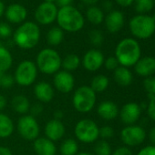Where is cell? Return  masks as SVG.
<instances>
[{"label":"cell","mask_w":155,"mask_h":155,"mask_svg":"<svg viewBox=\"0 0 155 155\" xmlns=\"http://www.w3.org/2000/svg\"><path fill=\"white\" fill-rule=\"evenodd\" d=\"M63 38H64V33H63L62 29L60 28H57V27L49 29V31L48 32V35H47V40L50 46L59 45L62 42Z\"/></svg>","instance_id":"29"},{"label":"cell","mask_w":155,"mask_h":155,"mask_svg":"<svg viewBox=\"0 0 155 155\" xmlns=\"http://www.w3.org/2000/svg\"><path fill=\"white\" fill-rule=\"evenodd\" d=\"M141 49L139 42L132 38L121 39L115 49V58L122 67H132L140 58Z\"/></svg>","instance_id":"1"},{"label":"cell","mask_w":155,"mask_h":155,"mask_svg":"<svg viewBox=\"0 0 155 155\" xmlns=\"http://www.w3.org/2000/svg\"><path fill=\"white\" fill-rule=\"evenodd\" d=\"M109 84H110V81L106 76L97 75L92 79L90 87L92 89V91L95 93L96 92H103L108 89Z\"/></svg>","instance_id":"25"},{"label":"cell","mask_w":155,"mask_h":155,"mask_svg":"<svg viewBox=\"0 0 155 155\" xmlns=\"http://www.w3.org/2000/svg\"><path fill=\"white\" fill-rule=\"evenodd\" d=\"M61 58L59 54L52 48H44L37 56L36 66L46 75L56 74L61 68Z\"/></svg>","instance_id":"5"},{"label":"cell","mask_w":155,"mask_h":155,"mask_svg":"<svg viewBox=\"0 0 155 155\" xmlns=\"http://www.w3.org/2000/svg\"><path fill=\"white\" fill-rule=\"evenodd\" d=\"M13 64L11 53L4 47L0 46V71L7 72Z\"/></svg>","instance_id":"27"},{"label":"cell","mask_w":155,"mask_h":155,"mask_svg":"<svg viewBox=\"0 0 155 155\" xmlns=\"http://www.w3.org/2000/svg\"><path fill=\"white\" fill-rule=\"evenodd\" d=\"M89 38H90V41L91 43L95 46V47H100L102 45L103 41H104V37L101 31L98 30V29H93L90 32L89 34Z\"/></svg>","instance_id":"33"},{"label":"cell","mask_w":155,"mask_h":155,"mask_svg":"<svg viewBox=\"0 0 155 155\" xmlns=\"http://www.w3.org/2000/svg\"><path fill=\"white\" fill-rule=\"evenodd\" d=\"M153 8V0H134V9L138 14H147Z\"/></svg>","instance_id":"31"},{"label":"cell","mask_w":155,"mask_h":155,"mask_svg":"<svg viewBox=\"0 0 155 155\" xmlns=\"http://www.w3.org/2000/svg\"><path fill=\"white\" fill-rule=\"evenodd\" d=\"M43 111V106L40 103H36L34 104L32 107H30V112H31V116L35 117V116H38L39 114H41Z\"/></svg>","instance_id":"41"},{"label":"cell","mask_w":155,"mask_h":155,"mask_svg":"<svg viewBox=\"0 0 155 155\" xmlns=\"http://www.w3.org/2000/svg\"><path fill=\"white\" fill-rule=\"evenodd\" d=\"M73 0H56L57 5L59 6L60 8H64V7H68L70 6V4L72 3Z\"/></svg>","instance_id":"44"},{"label":"cell","mask_w":155,"mask_h":155,"mask_svg":"<svg viewBox=\"0 0 155 155\" xmlns=\"http://www.w3.org/2000/svg\"><path fill=\"white\" fill-rule=\"evenodd\" d=\"M6 106H7V99L3 95L0 94V111L3 110L6 108Z\"/></svg>","instance_id":"47"},{"label":"cell","mask_w":155,"mask_h":155,"mask_svg":"<svg viewBox=\"0 0 155 155\" xmlns=\"http://www.w3.org/2000/svg\"><path fill=\"white\" fill-rule=\"evenodd\" d=\"M149 139H150V141L152 143V145L155 146V126L152 127V128L150 130V132H149Z\"/></svg>","instance_id":"45"},{"label":"cell","mask_w":155,"mask_h":155,"mask_svg":"<svg viewBox=\"0 0 155 155\" xmlns=\"http://www.w3.org/2000/svg\"><path fill=\"white\" fill-rule=\"evenodd\" d=\"M146 138V132L143 128L136 125H128L122 129L120 139L122 142L130 147L141 144Z\"/></svg>","instance_id":"10"},{"label":"cell","mask_w":155,"mask_h":155,"mask_svg":"<svg viewBox=\"0 0 155 155\" xmlns=\"http://www.w3.org/2000/svg\"><path fill=\"white\" fill-rule=\"evenodd\" d=\"M137 155H155V146L149 145L144 148H142Z\"/></svg>","instance_id":"40"},{"label":"cell","mask_w":155,"mask_h":155,"mask_svg":"<svg viewBox=\"0 0 155 155\" xmlns=\"http://www.w3.org/2000/svg\"><path fill=\"white\" fill-rule=\"evenodd\" d=\"M0 155H13V153L8 148L0 146Z\"/></svg>","instance_id":"46"},{"label":"cell","mask_w":155,"mask_h":155,"mask_svg":"<svg viewBox=\"0 0 155 155\" xmlns=\"http://www.w3.org/2000/svg\"><path fill=\"white\" fill-rule=\"evenodd\" d=\"M14 123L9 116L0 113V138H8L14 132Z\"/></svg>","instance_id":"24"},{"label":"cell","mask_w":155,"mask_h":155,"mask_svg":"<svg viewBox=\"0 0 155 155\" xmlns=\"http://www.w3.org/2000/svg\"><path fill=\"white\" fill-rule=\"evenodd\" d=\"M18 131L27 140H35L39 135V125L31 115H25L18 121Z\"/></svg>","instance_id":"9"},{"label":"cell","mask_w":155,"mask_h":155,"mask_svg":"<svg viewBox=\"0 0 155 155\" xmlns=\"http://www.w3.org/2000/svg\"><path fill=\"white\" fill-rule=\"evenodd\" d=\"M76 155H94L91 152H87V151H81V152H78Z\"/></svg>","instance_id":"52"},{"label":"cell","mask_w":155,"mask_h":155,"mask_svg":"<svg viewBox=\"0 0 155 155\" xmlns=\"http://www.w3.org/2000/svg\"><path fill=\"white\" fill-rule=\"evenodd\" d=\"M34 150L38 155H56L55 143L48 138H38L34 140Z\"/></svg>","instance_id":"19"},{"label":"cell","mask_w":155,"mask_h":155,"mask_svg":"<svg viewBox=\"0 0 155 155\" xmlns=\"http://www.w3.org/2000/svg\"><path fill=\"white\" fill-rule=\"evenodd\" d=\"M45 2H48V3H53L54 1H56V0H44Z\"/></svg>","instance_id":"53"},{"label":"cell","mask_w":155,"mask_h":155,"mask_svg":"<svg viewBox=\"0 0 155 155\" xmlns=\"http://www.w3.org/2000/svg\"><path fill=\"white\" fill-rule=\"evenodd\" d=\"M99 134H100V137H101L102 139H109L114 135V130L110 126H103L100 128Z\"/></svg>","instance_id":"39"},{"label":"cell","mask_w":155,"mask_h":155,"mask_svg":"<svg viewBox=\"0 0 155 155\" xmlns=\"http://www.w3.org/2000/svg\"><path fill=\"white\" fill-rule=\"evenodd\" d=\"M100 128L97 123L89 119H84L78 122L75 126L74 132L76 138L84 143L95 142L100 137Z\"/></svg>","instance_id":"7"},{"label":"cell","mask_w":155,"mask_h":155,"mask_svg":"<svg viewBox=\"0 0 155 155\" xmlns=\"http://www.w3.org/2000/svg\"><path fill=\"white\" fill-rule=\"evenodd\" d=\"M54 117H55V120H60L63 118V112L61 110H56L54 113Z\"/></svg>","instance_id":"49"},{"label":"cell","mask_w":155,"mask_h":155,"mask_svg":"<svg viewBox=\"0 0 155 155\" xmlns=\"http://www.w3.org/2000/svg\"><path fill=\"white\" fill-rule=\"evenodd\" d=\"M104 55L98 49H91L86 52L82 59V65L89 71H97L104 64Z\"/></svg>","instance_id":"13"},{"label":"cell","mask_w":155,"mask_h":155,"mask_svg":"<svg viewBox=\"0 0 155 155\" xmlns=\"http://www.w3.org/2000/svg\"><path fill=\"white\" fill-rule=\"evenodd\" d=\"M14 41L18 47L23 49L35 48L40 38V30L34 22H25L15 31Z\"/></svg>","instance_id":"2"},{"label":"cell","mask_w":155,"mask_h":155,"mask_svg":"<svg viewBox=\"0 0 155 155\" xmlns=\"http://www.w3.org/2000/svg\"><path fill=\"white\" fill-rule=\"evenodd\" d=\"M34 94L40 102L47 103L52 101L54 97V90L49 83L41 81L36 84L34 88Z\"/></svg>","instance_id":"21"},{"label":"cell","mask_w":155,"mask_h":155,"mask_svg":"<svg viewBox=\"0 0 155 155\" xmlns=\"http://www.w3.org/2000/svg\"><path fill=\"white\" fill-rule=\"evenodd\" d=\"M81 1H83L85 4H88V5H94L99 1V0H81Z\"/></svg>","instance_id":"50"},{"label":"cell","mask_w":155,"mask_h":155,"mask_svg":"<svg viewBox=\"0 0 155 155\" xmlns=\"http://www.w3.org/2000/svg\"><path fill=\"white\" fill-rule=\"evenodd\" d=\"M103 8L106 11H112V2L110 1V0H106V1H104L103 3Z\"/></svg>","instance_id":"48"},{"label":"cell","mask_w":155,"mask_h":155,"mask_svg":"<svg viewBox=\"0 0 155 155\" xmlns=\"http://www.w3.org/2000/svg\"><path fill=\"white\" fill-rule=\"evenodd\" d=\"M96 101V93L90 86L86 85L78 88L72 98V103L75 110L81 113L90 112L94 108Z\"/></svg>","instance_id":"6"},{"label":"cell","mask_w":155,"mask_h":155,"mask_svg":"<svg viewBox=\"0 0 155 155\" xmlns=\"http://www.w3.org/2000/svg\"><path fill=\"white\" fill-rule=\"evenodd\" d=\"M105 25L109 32H119L124 26V15L119 10L110 11L105 18Z\"/></svg>","instance_id":"17"},{"label":"cell","mask_w":155,"mask_h":155,"mask_svg":"<svg viewBox=\"0 0 155 155\" xmlns=\"http://www.w3.org/2000/svg\"><path fill=\"white\" fill-rule=\"evenodd\" d=\"M94 152L96 155H111L112 153L110 143L105 140L97 141L94 147Z\"/></svg>","instance_id":"32"},{"label":"cell","mask_w":155,"mask_h":155,"mask_svg":"<svg viewBox=\"0 0 155 155\" xmlns=\"http://www.w3.org/2000/svg\"><path fill=\"white\" fill-rule=\"evenodd\" d=\"M81 65V58L76 54H68L61 61V67L66 71H73L76 70Z\"/></svg>","instance_id":"26"},{"label":"cell","mask_w":155,"mask_h":155,"mask_svg":"<svg viewBox=\"0 0 155 155\" xmlns=\"http://www.w3.org/2000/svg\"><path fill=\"white\" fill-rule=\"evenodd\" d=\"M130 33L139 39H147L155 32V18L147 14H138L129 23Z\"/></svg>","instance_id":"4"},{"label":"cell","mask_w":155,"mask_h":155,"mask_svg":"<svg viewBox=\"0 0 155 155\" xmlns=\"http://www.w3.org/2000/svg\"><path fill=\"white\" fill-rule=\"evenodd\" d=\"M5 12V6H4V3L0 1V18L2 17V15L4 14Z\"/></svg>","instance_id":"51"},{"label":"cell","mask_w":155,"mask_h":155,"mask_svg":"<svg viewBox=\"0 0 155 155\" xmlns=\"http://www.w3.org/2000/svg\"><path fill=\"white\" fill-rule=\"evenodd\" d=\"M97 112L101 119L105 120H112L117 118L120 110L115 102L111 101H104L98 106Z\"/></svg>","instance_id":"18"},{"label":"cell","mask_w":155,"mask_h":155,"mask_svg":"<svg viewBox=\"0 0 155 155\" xmlns=\"http://www.w3.org/2000/svg\"><path fill=\"white\" fill-rule=\"evenodd\" d=\"M119 62L115 57H109L104 60V66L108 70H115L119 67Z\"/></svg>","instance_id":"38"},{"label":"cell","mask_w":155,"mask_h":155,"mask_svg":"<svg viewBox=\"0 0 155 155\" xmlns=\"http://www.w3.org/2000/svg\"><path fill=\"white\" fill-rule=\"evenodd\" d=\"M38 76V68L36 63L30 60L20 62L15 71L14 80L20 86L28 87L33 84Z\"/></svg>","instance_id":"8"},{"label":"cell","mask_w":155,"mask_h":155,"mask_svg":"<svg viewBox=\"0 0 155 155\" xmlns=\"http://www.w3.org/2000/svg\"><path fill=\"white\" fill-rule=\"evenodd\" d=\"M57 21L61 29L68 32H77L84 26V18L77 8L68 6L58 10Z\"/></svg>","instance_id":"3"},{"label":"cell","mask_w":155,"mask_h":155,"mask_svg":"<svg viewBox=\"0 0 155 155\" xmlns=\"http://www.w3.org/2000/svg\"><path fill=\"white\" fill-rule=\"evenodd\" d=\"M141 109L140 105L136 102H128L120 110L119 114L120 117V120L123 123L131 125L135 123L139 118L140 117Z\"/></svg>","instance_id":"14"},{"label":"cell","mask_w":155,"mask_h":155,"mask_svg":"<svg viewBox=\"0 0 155 155\" xmlns=\"http://www.w3.org/2000/svg\"><path fill=\"white\" fill-rule=\"evenodd\" d=\"M115 1L122 8H128L134 3V0H115Z\"/></svg>","instance_id":"43"},{"label":"cell","mask_w":155,"mask_h":155,"mask_svg":"<svg viewBox=\"0 0 155 155\" xmlns=\"http://www.w3.org/2000/svg\"><path fill=\"white\" fill-rule=\"evenodd\" d=\"M150 101L147 106V113L148 116L155 121V96L149 97Z\"/></svg>","instance_id":"36"},{"label":"cell","mask_w":155,"mask_h":155,"mask_svg":"<svg viewBox=\"0 0 155 155\" xmlns=\"http://www.w3.org/2000/svg\"><path fill=\"white\" fill-rule=\"evenodd\" d=\"M5 13L7 19L14 24L21 23L27 18V9L20 4H11Z\"/></svg>","instance_id":"20"},{"label":"cell","mask_w":155,"mask_h":155,"mask_svg":"<svg viewBox=\"0 0 155 155\" xmlns=\"http://www.w3.org/2000/svg\"><path fill=\"white\" fill-rule=\"evenodd\" d=\"M153 3H154V6H155V0H153Z\"/></svg>","instance_id":"54"},{"label":"cell","mask_w":155,"mask_h":155,"mask_svg":"<svg viewBox=\"0 0 155 155\" xmlns=\"http://www.w3.org/2000/svg\"><path fill=\"white\" fill-rule=\"evenodd\" d=\"M134 70L140 77H151L155 73V58L150 56L140 58L134 65Z\"/></svg>","instance_id":"15"},{"label":"cell","mask_w":155,"mask_h":155,"mask_svg":"<svg viewBox=\"0 0 155 155\" xmlns=\"http://www.w3.org/2000/svg\"><path fill=\"white\" fill-rule=\"evenodd\" d=\"M111 155H133L132 151L128 147H120L114 150Z\"/></svg>","instance_id":"42"},{"label":"cell","mask_w":155,"mask_h":155,"mask_svg":"<svg viewBox=\"0 0 155 155\" xmlns=\"http://www.w3.org/2000/svg\"><path fill=\"white\" fill-rule=\"evenodd\" d=\"M86 16H87L88 20L93 25H99L104 19V14L102 10L99 8L98 7H94V6L91 7L87 10Z\"/></svg>","instance_id":"28"},{"label":"cell","mask_w":155,"mask_h":155,"mask_svg":"<svg viewBox=\"0 0 155 155\" xmlns=\"http://www.w3.org/2000/svg\"><path fill=\"white\" fill-rule=\"evenodd\" d=\"M114 80L117 82V84H119L120 86L127 87L131 84L133 76L128 68L119 66L114 70Z\"/></svg>","instance_id":"22"},{"label":"cell","mask_w":155,"mask_h":155,"mask_svg":"<svg viewBox=\"0 0 155 155\" xmlns=\"http://www.w3.org/2000/svg\"><path fill=\"white\" fill-rule=\"evenodd\" d=\"M79 146L74 139H67L60 145L61 155H76L78 153Z\"/></svg>","instance_id":"30"},{"label":"cell","mask_w":155,"mask_h":155,"mask_svg":"<svg viewBox=\"0 0 155 155\" xmlns=\"http://www.w3.org/2000/svg\"><path fill=\"white\" fill-rule=\"evenodd\" d=\"M57 15L58 8L56 5L44 2L38 7L35 12V18L41 25H48L57 19Z\"/></svg>","instance_id":"11"},{"label":"cell","mask_w":155,"mask_h":155,"mask_svg":"<svg viewBox=\"0 0 155 155\" xmlns=\"http://www.w3.org/2000/svg\"><path fill=\"white\" fill-rule=\"evenodd\" d=\"M54 86L62 93H68L72 91L75 86V79L73 75L66 70L58 71L54 76Z\"/></svg>","instance_id":"12"},{"label":"cell","mask_w":155,"mask_h":155,"mask_svg":"<svg viewBox=\"0 0 155 155\" xmlns=\"http://www.w3.org/2000/svg\"><path fill=\"white\" fill-rule=\"evenodd\" d=\"M143 87L149 97L155 96V77L151 76L145 78V80L143 81Z\"/></svg>","instance_id":"35"},{"label":"cell","mask_w":155,"mask_h":155,"mask_svg":"<svg viewBox=\"0 0 155 155\" xmlns=\"http://www.w3.org/2000/svg\"><path fill=\"white\" fill-rule=\"evenodd\" d=\"M65 131L66 128L64 124L58 120H50L45 126V134L47 136L46 138L52 140L53 142L59 140L64 136Z\"/></svg>","instance_id":"16"},{"label":"cell","mask_w":155,"mask_h":155,"mask_svg":"<svg viewBox=\"0 0 155 155\" xmlns=\"http://www.w3.org/2000/svg\"><path fill=\"white\" fill-rule=\"evenodd\" d=\"M14 83L15 80L11 75L7 74V72L0 71V87L4 89H9L14 85Z\"/></svg>","instance_id":"34"},{"label":"cell","mask_w":155,"mask_h":155,"mask_svg":"<svg viewBox=\"0 0 155 155\" xmlns=\"http://www.w3.org/2000/svg\"><path fill=\"white\" fill-rule=\"evenodd\" d=\"M11 105L13 110L19 114H26L30 110L28 99L24 95H17L12 99Z\"/></svg>","instance_id":"23"},{"label":"cell","mask_w":155,"mask_h":155,"mask_svg":"<svg viewBox=\"0 0 155 155\" xmlns=\"http://www.w3.org/2000/svg\"><path fill=\"white\" fill-rule=\"evenodd\" d=\"M11 35H12V30L9 25L4 22L0 23V38H9Z\"/></svg>","instance_id":"37"}]
</instances>
